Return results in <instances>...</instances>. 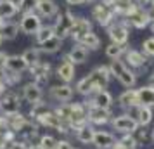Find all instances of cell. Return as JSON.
Instances as JSON below:
<instances>
[{"label": "cell", "mask_w": 154, "mask_h": 149, "mask_svg": "<svg viewBox=\"0 0 154 149\" xmlns=\"http://www.w3.org/2000/svg\"><path fill=\"white\" fill-rule=\"evenodd\" d=\"M126 45H118V43H109L106 47V56L107 59H121V56L125 54Z\"/></svg>", "instance_id": "d590c367"}, {"label": "cell", "mask_w": 154, "mask_h": 149, "mask_svg": "<svg viewBox=\"0 0 154 149\" xmlns=\"http://www.w3.org/2000/svg\"><path fill=\"white\" fill-rule=\"evenodd\" d=\"M68 2V5H82L83 4V0H66Z\"/></svg>", "instance_id": "681fc988"}, {"label": "cell", "mask_w": 154, "mask_h": 149, "mask_svg": "<svg viewBox=\"0 0 154 149\" xmlns=\"http://www.w3.org/2000/svg\"><path fill=\"white\" fill-rule=\"evenodd\" d=\"M118 104H119V107H123L126 111L135 107V106H140L139 95H137V88H126L125 92H121L118 97Z\"/></svg>", "instance_id": "44dd1931"}, {"label": "cell", "mask_w": 154, "mask_h": 149, "mask_svg": "<svg viewBox=\"0 0 154 149\" xmlns=\"http://www.w3.org/2000/svg\"><path fill=\"white\" fill-rule=\"evenodd\" d=\"M40 54H42V52H40V49H36V47H28V49L24 50L21 56L24 57V61L28 63V66H33L35 63H38V61H40Z\"/></svg>", "instance_id": "8d00e7d4"}, {"label": "cell", "mask_w": 154, "mask_h": 149, "mask_svg": "<svg viewBox=\"0 0 154 149\" xmlns=\"http://www.w3.org/2000/svg\"><path fill=\"white\" fill-rule=\"evenodd\" d=\"M0 33H2L4 40H14L16 36H17V33H19V24L17 23L5 21L0 26Z\"/></svg>", "instance_id": "4dcf8cb0"}, {"label": "cell", "mask_w": 154, "mask_h": 149, "mask_svg": "<svg viewBox=\"0 0 154 149\" xmlns=\"http://www.w3.org/2000/svg\"><path fill=\"white\" fill-rule=\"evenodd\" d=\"M52 36H54V26H50V24H42L40 29L35 33V40H36V43L40 45V43L47 42Z\"/></svg>", "instance_id": "836d02e7"}, {"label": "cell", "mask_w": 154, "mask_h": 149, "mask_svg": "<svg viewBox=\"0 0 154 149\" xmlns=\"http://www.w3.org/2000/svg\"><path fill=\"white\" fill-rule=\"evenodd\" d=\"M42 26V17L36 12H26L23 14L21 21H19V29L24 35H35Z\"/></svg>", "instance_id": "7c38bea8"}, {"label": "cell", "mask_w": 154, "mask_h": 149, "mask_svg": "<svg viewBox=\"0 0 154 149\" xmlns=\"http://www.w3.org/2000/svg\"><path fill=\"white\" fill-rule=\"evenodd\" d=\"M28 149H42V147H40L38 142H35V144H28Z\"/></svg>", "instance_id": "816d5d0a"}, {"label": "cell", "mask_w": 154, "mask_h": 149, "mask_svg": "<svg viewBox=\"0 0 154 149\" xmlns=\"http://www.w3.org/2000/svg\"><path fill=\"white\" fill-rule=\"evenodd\" d=\"M31 76H33V82L38 83V85H43L49 82V76H50V64L49 63H43V61H38L35 63L33 66L28 68Z\"/></svg>", "instance_id": "2e32d148"}, {"label": "cell", "mask_w": 154, "mask_h": 149, "mask_svg": "<svg viewBox=\"0 0 154 149\" xmlns=\"http://www.w3.org/2000/svg\"><path fill=\"white\" fill-rule=\"evenodd\" d=\"M125 64L130 68V70H144L147 71L151 66H152V61L142 52V50H135V49H128L125 50Z\"/></svg>", "instance_id": "5b68a950"}, {"label": "cell", "mask_w": 154, "mask_h": 149, "mask_svg": "<svg viewBox=\"0 0 154 149\" xmlns=\"http://www.w3.org/2000/svg\"><path fill=\"white\" fill-rule=\"evenodd\" d=\"M132 135H133V139L137 141V144H142V142H146L149 139V132L146 130V127H140V125L137 127V130Z\"/></svg>", "instance_id": "ab89813d"}, {"label": "cell", "mask_w": 154, "mask_h": 149, "mask_svg": "<svg viewBox=\"0 0 154 149\" xmlns=\"http://www.w3.org/2000/svg\"><path fill=\"white\" fill-rule=\"evenodd\" d=\"M57 78L61 80L63 83H71L75 80V75H76V70H75V64L68 61L66 57L63 59V63L57 66Z\"/></svg>", "instance_id": "d6986e66"}, {"label": "cell", "mask_w": 154, "mask_h": 149, "mask_svg": "<svg viewBox=\"0 0 154 149\" xmlns=\"http://www.w3.org/2000/svg\"><path fill=\"white\" fill-rule=\"evenodd\" d=\"M87 104V121L90 125H106V123H111L112 114L111 109H104V107L94 106V104Z\"/></svg>", "instance_id": "ba28073f"}, {"label": "cell", "mask_w": 154, "mask_h": 149, "mask_svg": "<svg viewBox=\"0 0 154 149\" xmlns=\"http://www.w3.org/2000/svg\"><path fill=\"white\" fill-rule=\"evenodd\" d=\"M36 125H42V127H47V128H52V130H56V132H59V134H69L71 127L68 125V123H64L59 116H57L54 111H47L45 114H42L38 120L35 121Z\"/></svg>", "instance_id": "8992f818"}, {"label": "cell", "mask_w": 154, "mask_h": 149, "mask_svg": "<svg viewBox=\"0 0 154 149\" xmlns=\"http://www.w3.org/2000/svg\"><path fill=\"white\" fill-rule=\"evenodd\" d=\"M92 17H94L102 28H107L111 23L116 21V12H114V9H112L109 0H100V2H97V4L92 7Z\"/></svg>", "instance_id": "7a4b0ae2"}, {"label": "cell", "mask_w": 154, "mask_h": 149, "mask_svg": "<svg viewBox=\"0 0 154 149\" xmlns=\"http://www.w3.org/2000/svg\"><path fill=\"white\" fill-rule=\"evenodd\" d=\"M57 149H75V147L71 146L69 141H59V144H57Z\"/></svg>", "instance_id": "f6af8a7d"}, {"label": "cell", "mask_w": 154, "mask_h": 149, "mask_svg": "<svg viewBox=\"0 0 154 149\" xmlns=\"http://www.w3.org/2000/svg\"><path fill=\"white\" fill-rule=\"evenodd\" d=\"M114 142H116V137H114L111 132L95 130V135H94L92 144L95 146V149H111Z\"/></svg>", "instance_id": "ffe728a7"}, {"label": "cell", "mask_w": 154, "mask_h": 149, "mask_svg": "<svg viewBox=\"0 0 154 149\" xmlns=\"http://www.w3.org/2000/svg\"><path fill=\"white\" fill-rule=\"evenodd\" d=\"M49 111V106H47V102H43V101H40V102H35V104H31V109H29V120H33L36 121L42 114H45Z\"/></svg>", "instance_id": "e575fe53"}, {"label": "cell", "mask_w": 154, "mask_h": 149, "mask_svg": "<svg viewBox=\"0 0 154 149\" xmlns=\"http://www.w3.org/2000/svg\"><path fill=\"white\" fill-rule=\"evenodd\" d=\"M19 11H17V4L14 0H2L0 2V19H11L14 17Z\"/></svg>", "instance_id": "f546056e"}, {"label": "cell", "mask_w": 154, "mask_h": 149, "mask_svg": "<svg viewBox=\"0 0 154 149\" xmlns=\"http://www.w3.org/2000/svg\"><path fill=\"white\" fill-rule=\"evenodd\" d=\"M5 130H9L7 128V120H5V116H0V134L5 132Z\"/></svg>", "instance_id": "7dc6e473"}, {"label": "cell", "mask_w": 154, "mask_h": 149, "mask_svg": "<svg viewBox=\"0 0 154 149\" xmlns=\"http://www.w3.org/2000/svg\"><path fill=\"white\" fill-rule=\"evenodd\" d=\"M111 149H128V147H125V144H121V142H119V139H118V141L112 144Z\"/></svg>", "instance_id": "c3c4849f"}, {"label": "cell", "mask_w": 154, "mask_h": 149, "mask_svg": "<svg viewBox=\"0 0 154 149\" xmlns=\"http://www.w3.org/2000/svg\"><path fill=\"white\" fill-rule=\"evenodd\" d=\"M128 114L133 116L140 127H147L152 121V107L147 106H135L132 109H128Z\"/></svg>", "instance_id": "ac0fdd59"}, {"label": "cell", "mask_w": 154, "mask_h": 149, "mask_svg": "<svg viewBox=\"0 0 154 149\" xmlns=\"http://www.w3.org/2000/svg\"><path fill=\"white\" fill-rule=\"evenodd\" d=\"M76 43H80V45H83L85 49H88V50H97L99 47H100V38H99L94 31H90L88 35H85L80 42H76Z\"/></svg>", "instance_id": "d6a6232c"}, {"label": "cell", "mask_w": 154, "mask_h": 149, "mask_svg": "<svg viewBox=\"0 0 154 149\" xmlns=\"http://www.w3.org/2000/svg\"><path fill=\"white\" fill-rule=\"evenodd\" d=\"M7 149H28V144H26L24 141H21V139H16Z\"/></svg>", "instance_id": "7bdbcfd3"}, {"label": "cell", "mask_w": 154, "mask_h": 149, "mask_svg": "<svg viewBox=\"0 0 154 149\" xmlns=\"http://www.w3.org/2000/svg\"><path fill=\"white\" fill-rule=\"evenodd\" d=\"M88 104H94V106H99V107H104V109H111L112 106V95L107 90H97V92L92 94V102Z\"/></svg>", "instance_id": "484cf974"}, {"label": "cell", "mask_w": 154, "mask_h": 149, "mask_svg": "<svg viewBox=\"0 0 154 149\" xmlns=\"http://www.w3.org/2000/svg\"><path fill=\"white\" fill-rule=\"evenodd\" d=\"M28 68H29V66H28V63L24 61V57H23V56H19V54L9 56L5 70H11V71H14V73H23V71H26Z\"/></svg>", "instance_id": "83f0119b"}, {"label": "cell", "mask_w": 154, "mask_h": 149, "mask_svg": "<svg viewBox=\"0 0 154 149\" xmlns=\"http://www.w3.org/2000/svg\"><path fill=\"white\" fill-rule=\"evenodd\" d=\"M119 142L125 144V147H128V149H137L139 147V144H137V141L133 139L132 134H123V137L119 139Z\"/></svg>", "instance_id": "b9f144b4"}, {"label": "cell", "mask_w": 154, "mask_h": 149, "mask_svg": "<svg viewBox=\"0 0 154 149\" xmlns=\"http://www.w3.org/2000/svg\"><path fill=\"white\" fill-rule=\"evenodd\" d=\"M35 12L40 17H54L59 12V7H57V4L54 0H38Z\"/></svg>", "instance_id": "603a6c76"}, {"label": "cell", "mask_w": 154, "mask_h": 149, "mask_svg": "<svg viewBox=\"0 0 154 149\" xmlns=\"http://www.w3.org/2000/svg\"><path fill=\"white\" fill-rule=\"evenodd\" d=\"M107 36L111 43H118V45H126L128 42V36H130V26L125 23V19H119L114 21L107 26Z\"/></svg>", "instance_id": "277c9868"}, {"label": "cell", "mask_w": 154, "mask_h": 149, "mask_svg": "<svg viewBox=\"0 0 154 149\" xmlns=\"http://www.w3.org/2000/svg\"><path fill=\"white\" fill-rule=\"evenodd\" d=\"M147 14H149V19L151 23H154V0L149 4V9H147Z\"/></svg>", "instance_id": "bcb514c9"}, {"label": "cell", "mask_w": 154, "mask_h": 149, "mask_svg": "<svg viewBox=\"0 0 154 149\" xmlns=\"http://www.w3.org/2000/svg\"><path fill=\"white\" fill-rule=\"evenodd\" d=\"M17 11L26 14V12H35L36 5H38V0H17Z\"/></svg>", "instance_id": "74e56055"}, {"label": "cell", "mask_w": 154, "mask_h": 149, "mask_svg": "<svg viewBox=\"0 0 154 149\" xmlns=\"http://www.w3.org/2000/svg\"><path fill=\"white\" fill-rule=\"evenodd\" d=\"M151 139H152V142H154V130H152V134H151Z\"/></svg>", "instance_id": "db71d44e"}, {"label": "cell", "mask_w": 154, "mask_h": 149, "mask_svg": "<svg viewBox=\"0 0 154 149\" xmlns=\"http://www.w3.org/2000/svg\"><path fill=\"white\" fill-rule=\"evenodd\" d=\"M64 57H66L68 61H71L75 66H76V64H83L85 61L88 59V49H85L83 45L76 43V45H75V47H73V49H71Z\"/></svg>", "instance_id": "cb8c5ba5"}, {"label": "cell", "mask_w": 154, "mask_h": 149, "mask_svg": "<svg viewBox=\"0 0 154 149\" xmlns=\"http://www.w3.org/2000/svg\"><path fill=\"white\" fill-rule=\"evenodd\" d=\"M109 71H111V76H114L126 88H133L135 83H137V73L130 70L125 64V61H121V59H111Z\"/></svg>", "instance_id": "6da1fadb"}, {"label": "cell", "mask_w": 154, "mask_h": 149, "mask_svg": "<svg viewBox=\"0 0 154 149\" xmlns=\"http://www.w3.org/2000/svg\"><path fill=\"white\" fill-rule=\"evenodd\" d=\"M73 23H75V16H73V12H71L69 9H66V11H63V12H57L56 23L52 24V26H54V35L59 36L61 40L68 38L69 33H71Z\"/></svg>", "instance_id": "3957f363"}, {"label": "cell", "mask_w": 154, "mask_h": 149, "mask_svg": "<svg viewBox=\"0 0 154 149\" xmlns=\"http://www.w3.org/2000/svg\"><path fill=\"white\" fill-rule=\"evenodd\" d=\"M38 144H40L42 149H57L59 141H57L56 137H52V135H40Z\"/></svg>", "instance_id": "f35d334b"}, {"label": "cell", "mask_w": 154, "mask_h": 149, "mask_svg": "<svg viewBox=\"0 0 154 149\" xmlns=\"http://www.w3.org/2000/svg\"><path fill=\"white\" fill-rule=\"evenodd\" d=\"M0 109L4 114H12L21 109V97L14 90H5L0 95Z\"/></svg>", "instance_id": "30bf717a"}, {"label": "cell", "mask_w": 154, "mask_h": 149, "mask_svg": "<svg viewBox=\"0 0 154 149\" xmlns=\"http://www.w3.org/2000/svg\"><path fill=\"white\" fill-rule=\"evenodd\" d=\"M111 127L112 130H116L119 134H133L139 127V123L133 116H130L128 113H123V114H118V116H112Z\"/></svg>", "instance_id": "9c48e42d"}, {"label": "cell", "mask_w": 154, "mask_h": 149, "mask_svg": "<svg viewBox=\"0 0 154 149\" xmlns=\"http://www.w3.org/2000/svg\"><path fill=\"white\" fill-rule=\"evenodd\" d=\"M94 135H95V128L90 123H85L82 127L75 128V139L78 142H82V144H92Z\"/></svg>", "instance_id": "d4e9b609"}, {"label": "cell", "mask_w": 154, "mask_h": 149, "mask_svg": "<svg viewBox=\"0 0 154 149\" xmlns=\"http://www.w3.org/2000/svg\"><path fill=\"white\" fill-rule=\"evenodd\" d=\"M151 28H152V33H154V23H151Z\"/></svg>", "instance_id": "11a10c76"}, {"label": "cell", "mask_w": 154, "mask_h": 149, "mask_svg": "<svg viewBox=\"0 0 154 149\" xmlns=\"http://www.w3.org/2000/svg\"><path fill=\"white\" fill-rule=\"evenodd\" d=\"M147 85L154 87V71H151V73H149V83H147Z\"/></svg>", "instance_id": "f907efd6"}, {"label": "cell", "mask_w": 154, "mask_h": 149, "mask_svg": "<svg viewBox=\"0 0 154 149\" xmlns=\"http://www.w3.org/2000/svg\"><path fill=\"white\" fill-rule=\"evenodd\" d=\"M125 23L132 28H137V29H144L151 24V19H149V14H147V9L144 7H135L128 12V14L123 17Z\"/></svg>", "instance_id": "52a82bcc"}, {"label": "cell", "mask_w": 154, "mask_h": 149, "mask_svg": "<svg viewBox=\"0 0 154 149\" xmlns=\"http://www.w3.org/2000/svg\"><path fill=\"white\" fill-rule=\"evenodd\" d=\"M40 52L42 54H56V52H59V50L63 49V40L59 38V36H52V38H49L47 42L40 43Z\"/></svg>", "instance_id": "f1b7e54d"}, {"label": "cell", "mask_w": 154, "mask_h": 149, "mask_svg": "<svg viewBox=\"0 0 154 149\" xmlns=\"http://www.w3.org/2000/svg\"><path fill=\"white\" fill-rule=\"evenodd\" d=\"M49 95L56 102H69L75 95V88L69 83H61V85H52L49 88Z\"/></svg>", "instance_id": "5bb4252c"}, {"label": "cell", "mask_w": 154, "mask_h": 149, "mask_svg": "<svg viewBox=\"0 0 154 149\" xmlns=\"http://www.w3.org/2000/svg\"><path fill=\"white\" fill-rule=\"evenodd\" d=\"M137 95H139V104L147 107H154V87L146 85L137 88Z\"/></svg>", "instance_id": "4316f807"}, {"label": "cell", "mask_w": 154, "mask_h": 149, "mask_svg": "<svg viewBox=\"0 0 154 149\" xmlns=\"http://www.w3.org/2000/svg\"><path fill=\"white\" fill-rule=\"evenodd\" d=\"M76 92L80 94V95L90 97L92 94H94V92H97V90H95L94 83L90 82V78H88V76H83L82 80H78V83H76Z\"/></svg>", "instance_id": "1f68e13d"}, {"label": "cell", "mask_w": 154, "mask_h": 149, "mask_svg": "<svg viewBox=\"0 0 154 149\" xmlns=\"http://www.w3.org/2000/svg\"><path fill=\"white\" fill-rule=\"evenodd\" d=\"M4 116H5V120H7V128L11 132H14V134H19L21 128L29 121L28 116L21 114L19 111H17V113H12V114H4Z\"/></svg>", "instance_id": "7402d4cb"}, {"label": "cell", "mask_w": 154, "mask_h": 149, "mask_svg": "<svg viewBox=\"0 0 154 149\" xmlns=\"http://www.w3.org/2000/svg\"><path fill=\"white\" fill-rule=\"evenodd\" d=\"M142 52H144L147 57H154V36L146 38V40L142 42Z\"/></svg>", "instance_id": "60d3db41"}, {"label": "cell", "mask_w": 154, "mask_h": 149, "mask_svg": "<svg viewBox=\"0 0 154 149\" xmlns=\"http://www.w3.org/2000/svg\"><path fill=\"white\" fill-rule=\"evenodd\" d=\"M90 82L94 83L95 90H102L109 85V80H111V71H109V66H97L87 75Z\"/></svg>", "instance_id": "8fae6325"}, {"label": "cell", "mask_w": 154, "mask_h": 149, "mask_svg": "<svg viewBox=\"0 0 154 149\" xmlns=\"http://www.w3.org/2000/svg\"><path fill=\"white\" fill-rule=\"evenodd\" d=\"M92 29V21L90 19H85V17H75V23L71 26V33L69 36L75 40V42H80L85 35H88Z\"/></svg>", "instance_id": "9a60e30c"}, {"label": "cell", "mask_w": 154, "mask_h": 149, "mask_svg": "<svg viewBox=\"0 0 154 149\" xmlns=\"http://www.w3.org/2000/svg\"><path fill=\"white\" fill-rule=\"evenodd\" d=\"M7 59H9V54L7 52H4V50H0V71L5 70V66H7Z\"/></svg>", "instance_id": "ee69618b"}, {"label": "cell", "mask_w": 154, "mask_h": 149, "mask_svg": "<svg viewBox=\"0 0 154 149\" xmlns=\"http://www.w3.org/2000/svg\"><path fill=\"white\" fill-rule=\"evenodd\" d=\"M87 121V104L85 102H71V114H69V127L71 130L82 127Z\"/></svg>", "instance_id": "4fadbf2b"}, {"label": "cell", "mask_w": 154, "mask_h": 149, "mask_svg": "<svg viewBox=\"0 0 154 149\" xmlns=\"http://www.w3.org/2000/svg\"><path fill=\"white\" fill-rule=\"evenodd\" d=\"M92 2H95V0H83V4H92Z\"/></svg>", "instance_id": "f5cc1de1"}, {"label": "cell", "mask_w": 154, "mask_h": 149, "mask_svg": "<svg viewBox=\"0 0 154 149\" xmlns=\"http://www.w3.org/2000/svg\"><path fill=\"white\" fill-rule=\"evenodd\" d=\"M0 2H2V0H0Z\"/></svg>", "instance_id": "9f6ffc18"}, {"label": "cell", "mask_w": 154, "mask_h": 149, "mask_svg": "<svg viewBox=\"0 0 154 149\" xmlns=\"http://www.w3.org/2000/svg\"><path fill=\"white\" fill-rule=\"evenodd\" d=\"M23 99L29 102V104H35V102H40L43 99V90L42 85H38L35 82H29L23 87Z\"/></svg>", "instance_id": "e0dca14e"}]
</instances>
